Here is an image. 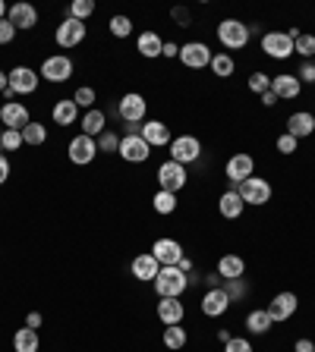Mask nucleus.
<instances>
[{"label": "nucleus", "mask_w": 315, "mask_h": 352, "mask_svg": "<svg viewBox=\"0 0 315 352\" xmlns=\"http://www.w3.org/2000/svg\"><path fill=\"white\" fill-rule=\"evenodd\" d=\"M190 286V274H183L180 267H161L154 277V293L161 299H180Z\"/></svg>", "instance_id": "f257e3e1"}, {"label": "nucleus", "mask_w": 315, "mask_h": 352, "mask_svg": "<svg viewBox=\"0 0 315 352\" xmlns=\"http://www.w3.org/2000/svg\"><path fill=\"white\" fill-rule=\"evenodd\" d=\"M250 35H252V29L240 19H224L218 25V41L224 44L227 51H240V47H246V44H250Z\"/></svg>", "instance_id": "f03ea898"}, {"label": "nucleus", "mask_w": 315, "mask_h": 352, "mask_svg": "<svg viewBox=\"0 0 315 352\" xmlns=\"http://www.w3.org/2000/svg\"><path fill=\"white\" fill-rule=\"evenodd\" d=\"M236 192H240L243 205H268L272 201V183L268 179H262V176H250V179H243L240 186H236Z\"/></svg>", "instance_id": "7ed1b4c3"}, {"label": "nucleus", "mask_w": 315, "mask_h": 352, "mask_svg": "<svg viewBox=\"0 0 315 352\" xmlns=\"http://www.w3.org/2000/svg\"><path fill=\"white\" fill-rule=\"evenodd\" d=\"M145 110H148L145 98L136 95V91H130V95H123L117 101V113H120V120L130 126V132H132V126H139L142 120H145Z\"/></svg>", "instance_id": "20e7f679"}, {"label": "nucleus", "mask_w": 315, "mask_h": 352, "mask_svg": "<svg viewBox=\"0 0 315 352\" xmlns=\"http://www.w3.org/2000/svg\"><path fill=\"white\" fill-rule=\"evenodd\" d=\"M262 51L272 60H287V57H294L296 54V47H294V38L287 35V32H265L262 35Z\"/></svg>", "instance_id": "39448f33"}, {"label": "nucleus", "mask_w": 315, "mask_h": 352, "mask_svg": "<svg viewBox=\"0 0 315 352\" xmlns=\"http://www.w3.org/2000/svg\"><path fill=\"white\" fill-rule=\"evenodd\" d=\"M186 179H190V173H186L183 164H176V161H164L161 167H158V186H161L164 192H180L186 186Z\"/></svg>", "instance_id": "423d86ee"}, {"label": "nucleus", "mask_w": 315, "mask_h": 352, "mask_svg": "<svg viewBox=\"0 0 315 352\" xmlns=\"http://www.w3.org/2000/svg\"><path fill=\"white\" fill-rule=\"evenodd\" d=\"M152 255L161 267H176V264L183 261V245L176 239H170V236H161V239H154Z\"/></svg>", "instance_id": "0eeeda50"}, {"label": "nucleus", "mask_w": 315, "mask_h": 352, "mask_svg": "<svg viewBox=\"0 0 315 352\" xmlns=\"http://www.w3.org/2000/svg\"><path fill=\"white\" fill-rule=\"evenodd\" d=\"M202 157V142L196 139V135H180V139L170 142V161L176 164H192Z\"/></svg>", "instance_id": "6e6552de"}, {"label": "nucleus", "mask_w": 315, "mask_h": 352, "mask_svg": "<svg viewBox=\"0 0 315 352\" xmlns=\"http://www.w3.org/2000/svg\"><path fill=\"white\" fill-rule=\"evenodd\" d=\"M120 157L130 164H145L148 161V154H152V148H148V142L142 139L139 132H130V135H123L120 139Z\"/></svg>", "instance_id": "1a4fd4ad"}, {"label": "nucleus", "mask_w": 315, "mask_h": 352, "mask_svg": "<svg viewBox=\"0 0 315 352\" xmlns=\"http://www.w3.org/2000/svg\"><path fill=\"white\" fill-rule=\"evenodd\" d=\"M41 79H48V82H66L70 76H73V60L70 57H63V54H54V57H48L41 63Z\"/></svg>", "instance_id": "9d476101"}, {"label": "nucleus", "mask_w": 315, "mask_h": 352, "mask_svg": "<svg viewBox=\"0 0 315 352\" xmlns=\"http://www.w3.org/2000/svg\"><path fill=\"white\" fill-rule=\"evenodd\" d=\"M38 82H41V76H38L35 69H29V66L10 69V88H13V95H35Z\"/></svg>", "instance_id": "9b49d317"}, {"label": "nucleus", "mask_w": 315, "mask_h": 352, "mask_svg": "<svg viewBox=\"0 0 315 352\" xmlns=\"http://www.w3.org/2000/svg\"><path fill=\"white\" fill-rule=\"evenodd\" d=\"M212 57L214 54L208 51V44L202 41H190L180 47V57L176 60H183V66H190V69H202V66H212Z\"/></svg>", "instance_id": "f8f14e48"}, {"label": "nucleus", "mask_w": 315, "mask_h": 352, "mask_svg": "<svg viewBox=\"0 0 315 352\" xmlns=\"http://www.w3.org/2000/svg\"><path fill=\"white\" fill-rule=\"evenodd\" d=\"M54 38H57L60 47H76V44L85 41V22L73 19V16H66V19L57 25V35H54Z\"/></svg>", "instance_id": "ddd939ff"}, {"label": "nucleus", "mask_w": 315, "mask_h": 352, "mask_svg": "<svg viewBox=\"0 0 315 352\" xmlns=\"http://www.w3.org/2000/svg\"><path fill=\"white\" fill-rule=\"evenodd\" d=\"M296 305H300V299H296L294 293H278L272 299V305L265 308V311L272 315L274 324H284V321H290V318L296 315Z\"/></svg>", "instance_id": "4468645a"}, {"label": "nucleus", "mask_w": 315, "mask_h": 352, "mask_svg": "<svg viewBox=\"0 0 315 352\" xmlns=\"http://www.w3.org/2000/svg\"><path fill=\"white\" fill-rule=\"evenodd\" d=\"M98 157V142L92 139V135H76L73 142H70V161L79 164V167H85V164H92Z\"/></svg>", "instance_id": "2eb2a0df"}, {"label": "nucleus", "mask_w": 315, "mask_h": 352, "mask_svg": "<svg viewBox=\"0 0 315 352\" xmlns=\"http://www.w3.org/2000/svg\"><path fill=\"white\" fill-rule=\"evenodd\" d=\"M29 123H32L29 110L22 107L19 101H7L3 107H0V126H3V129H19L22 132Z\"/></svg>", "instance_id": "dca6fc26"}, {"label": "nucleus", "mask_w": 315, "mask_h": 352, "mask_svg": "<svg viewBox=\"0 0 315 352\" xmlns=\"http://www.w3.org/2000/svg\"><path fill=\"white\" fill-rule=\"evenodd\" d=\"M139 135L148 142V148H161V145H170V126L161 123V120H148V123L139 126Z\"/></svg>", "instance_id": "f3484780"}, {"label": "nucleus", "mask_w": 315, "mask_h": 352, "mask_svg": "<svg viewBox=\"0 0 315 352\" xmlns=\"http://www.w3.org/2000/svg\"><path fill=\"white\" fill-rule=\"evenodd\" d=\"M252 170H256V161H252L250 154H234L227 161V167H224V173H227V179L234 186H240L243 179H250Z\"/></svg>", "instance_id": "a211bd4d"}, {"label": "nucleus", "mask_w": 315, "mask_h": 352, "mask_svg": "<svg viewBox=\"0 0 315 352\" xmlns=\"http://www.w3.org/2000/svg\"><path fill=\"white\" fill-rule=\"evenodd\" d=\"M230 308V296L224 293V286H218V289H208L205 296H202V315L208 318H221L224 311Z\"/></svg>", "instance_id": "6ab92c4d"}, {"label": "nucleus", "mask_w": 315, "mask_h": 352, "mask_svg": "<svg viewBox=\"0 0 315 352\" xmlns=\"http://www.w3.org/2000/svg\"><path fill=\"white\" fill-rule=\"evenodd\" d=\"M158 271H161V264L154 261L152 252H145V255H136V258H132V277L142 280V283H154Z\"/></svg>", "instance_id": "aec40b11"}, {"label": "nucleus", "mask_w": 315, "mask_h": 352, "mask_svg": "<svg viewBox=\"0 0 315 352\" xmlns=\"http://www.w3.org/2000/svg\"><path fill=\"white\" fill-rule=\"evenodd\" d=\"M272 91L278 95V101H294V98H300L303 82L296 79V76H274V79H272Z\"/></svg>", "instance_id": "412c9836"}, {"label": "nucleus", "mask_w": 315, "mask_h": 352, "mask_svg": "<svg viewBox=\"0 0 315 352\" xmlns=\"http://www.w3.org/2000/svg\"><path fill=\"white\" fill-rule=\"evenodd\" d=\"M287 132H290L294 139H306V135L315 132V117L309 110H296V113H290V120H287Z\"/></svg>", "instance_id": "4be33fe9"}, {"label": "nucleus", "mask_w": 315, "mask_h": 352, "mask_svg": "<svg viewBox=\"0 0 315 352\" xmlns=\"http://www.w3.org/2000/svg\"><path fill=\"white\" fill-rule=\"evenodd\" d=\"M183 315L186 308L180 299H161L158 302V321L164 324V327H174V324H183Z\"/></svg>", "instance_id": "5701e85b"}, {"label": "nucleus", "mask_w": 315, "mask_h": 352, "mask_svg": "<svg viewBox=\"0 0 315 352\" xmlns=\"http://www.w3.org/2000/svg\"><path fill=\"white\" fill-rule=\"evenodd\" d=\"M7 19L16 25V32H19V29H35V25H38V10L32 7V3H13Z\"/></svg>", "instance_id": "b1692460"}, {"label": "nucleus", "mask_w": 315, "mask_h": 352, "mask_svg": "<svg viewBox=\"0 0 315 352\" xmlns=\"http://www.w3.org/2000/svg\"><path fill=\"white\" fill-rule=\"evenodd\" d=\"M246 274V261L240 255H221L218 258V277L221 280H240Z\"/></svg>", "instance_id": "393cba45"}, {"label": "nucleus", "mask_w": 315, "mask_h": 352, "mask_svg": "<svg viewBox=\"0 0 315 352\" xmlns=\"http://www.w3.org/2000/svg\"><path fill=\"white\" fill-rule=\"evenodd\" d=\"M243 198H240V192L236 189H230V192H224V195L218 198V211H221V217H227V220H236L243 214Z\"/></svg>", "instance_id": "a878e982"}, {"label": "nucleus", "mask_w": 315, "mask_h": 352, "mask_svg": "<svg viewBox=\"0 0 315 352\" xmlns=\"http://www.w3.org/2000/svg\"><path fill=\"white\" fill-rule=\"evenodd\" d=\"M51 117H54V123H57V126H73L76 117H79V107H76L73 98H63V101L54 104Z\"/></svg>", "instance_id": "bb28decb"}, {"label": "nucleus", "mask_w": 315, "mask_h": 352, "mask_svg": "<svg viewBox=\"0 0 315 352\" xmlns=\"http://www.w3.org/2000/svg\"><path fill=\"white\" fill-rule=\"evenodd\" d=\"M161 47H164V41L158 38V32H142L139 41H136V51H139L142 57H148V60L161 57Z\"/></svg>", "instance_id": "cd10ccee"}, {"label": "nucleus", "mask_w": 315, "mask_h": 352, "mask_svg": "<svg viewBox=\"0 0 315 352\" xmlns=\"http://www.w3.org/2000/svg\"><path fill=\"white\" fill-rule=\"evenodd\" d=\"M38 346H41V340H38V330L19 327L13 333V349L16 352H38Z\"/></svg>", "instance_id": "c85d7f7f"}, {"label": "nucleus", "mask_w": 315, "mask_h": 352, "mask_svg": "<svg viewBox=\"0 0 315 352\" xmlns=\"http://www.w3.org/2000/svg\"><path fill=\"white\" fill-rule=\"evenodd\" d=\"M108 129V117H104L101 110H88L85 117H82V135H92V139H95V135H101V132Z\"/></svg>", "instance_id": "c756f323"}, {"label": "nucleus", "mask_w": 315, "mask_h": 352, "mask_svg": "<svg viewBox=\"0 0 315 352\" xmlns=\"http://www.w3.org/2000/svg\"><path fill=\"white\" fill-rule=\"evenodd\" d=\"M272 315H268V311H265V308H258V311H250V315H246V330H250V333H258V337H262V333H268V330H272Z\"/></svg>", "instance_id": "7c9ffc66"}, {"label": "nucleus", "mask_w": 315, "mask_h": 352, "mask_svg": "<svg viewBox=\"0 0 315 352\" xmlns=\"http://www.w3.org/2000/svg\"><path fill=\"white\" fill-rule=\"evenodd\" d=\"M234 69H236V63H234V57H230V54H214V57H212V73L218 76V79L234 76Z\"/></svg>", "instance_id": "2f4dec72"}, {"label": "nucleus", "mask_w": 315, "mask_h": 352, "mask_svg": "<svg viewBox=\"0 0 315 352\" xmlns=\"http://www.w3.org/2000/svg\"><path fill=\"white\" fill-rule=\"evenodd\" d=\"M152 205H154V211H158V214H174L176 211V195H174V192L158 189V192H154V198H152Z\"/></svg>", "instance_id": "473e14b6"}, {"label": "nucleus", "mask_w": 315, "mask_h": 352, "mask_svg": "<svg viewBox=\"0 0 315 352\" xmlns=\"http://www.w3.org/2000/svg\"><path fill=\"white\" fill-rule=\"evenodd\" d=\"M22 142H26V145H44V142H48V129L32 120V123L22 129Z\"/></svg>", "instance_id": "72a5a7b5"}, {"label": "nucleus", "mask_w": 315, "mask_h": 352, "mask_svg": "<svg viewBox=\"0 0 315 352\" xmlns=\"http://www.w3.org/2000/svg\"><path fill=\"white\" fill-rule=\"evenodd\" d=\"M186 330L180 327V324H174V327H164V346H167V349H183L186 346Z\"/></svg>", "instance_id": "f704fd0d"}, {"label": "nucleus", "mask_w": 315, "mask_h": 352, "mask_svg": "<svg viewBox=\"0 0 315 352\" xmlns=\"http://www.w3.org/2000/svg\"><path fill=\"white\" fill-rule=\"evenodd\" d=\"M108 29H110V35L114 38H130L132 35V19L130 16H110Z\"/></svg>", "instance_id": "c9c22d12"}, {"label": "nucleus", "mask_w": 315, "mask_h": 352, "mask_svg": "<svg viewBox=\"0 0 315 352\" xmlns=\"http://www.w3.org/2000/svg\"><path fill=\"white\" fill-rule=\"evenodd\" d=\"M294 47H296V54H303L306 60H312L315 57V35H306V32H300V35L294 38Z\"/></svg>", "instance_id": "e433bc0d"}, {"label": "nucleus", "mask_w": 315, "mask_h": 352, "mask_svg": "<svg viewBox=\"0 0 315 352\" xmlns=\"http://www.w3.org/2000/svg\"><path fill=\"white\" fill-rule=\"evenodd\" d=\"M22 145H26V142H22L19 129H3V135H0V148H3V151H19Z\"/></svg>", "instance_id": "4c0bfd02"}, {"label": "nucleus", "mask_w": 315, "mask_h": 352, "mask_svg": "<svg viewBox=\"0 0 315 352\" xmlns=\"http://www.w3.org/2000/svg\"><path fill=\"white\" fill-rule=\"evenodd\" d=\"M92 13H95V0H73V7H70V16L79 22H85Z\"/></svg>", "instance_id": "58836bf2"}, {"label": "nucleus", "mask_w": 315, "mask_h": 352, "mask_svg": "<svg viewBox=\"0 0 315 352\" xmlns=\"http://www.w3.org/2000/svg\"><path fill=\"white\" fill-rule=\"evenodd\" d=\"M98 151H120V135H114V132H110V129H104L101 132V135H98Z\"/></svg>", "instance_id": "ea45409f"}, {"label": "nucleus", "mask_w": 315, "mask_h": 352, "mask_svg": "<svg viewBox=\"0 0 315 352\" xmlns=\"http://www.w3.org/2000/svg\"><path fill=\"white\" fill-rule=\"evenodd\" d=\"M268 88H272V76H268V73H262V69H258V73L250 76V91H256V95H265Z\"/></svg>", "instance_id": "a19ab883"}, {"label": "nucleus", "mask_w": 315, "mask_h": 352, "mask_svg": "<svg viewBox=\"0 0 315 352\" xmlns=\"http://www.w3.org/2000/svg\"><path fill=\"white\" fill-rule=\"evenodd\" d=\"M73 101H76V107H88V110H92V104H95V88H88V85L76 88Z\"/></svg>", "instance_id": "79ce46f5"}, {"label": "nucleus", "mask_w": 315, "mask_h": 352, "mask_svg": "<svg viewBox=\"0 0 315 352\" xmlns=\"http://www.w3.org/2000/svg\"><path fill=\"white\" fill-rule=\"evenodd\" d=\"M224 293L230 296V302L243 299V296H246V283H243V277L240 280H224Z\"/></svg>", "instance_id": "37998d69"}, {"label": "nucleus", "mask_w": 315, "mask_h": 352, "mask_svg": "<svg viewBox=\"0 0 315 352\" xmlns=\"http://www.w3.org/2000/svg\"><path fill=\"white\" fill-rule=\"evenodd\" d=\"M224 352H256V349H252V343L246 337H230L224 343Z\"/></svg>", "instance_id": "c03bdc74"}, {"label": "nucleus", "mask_w": 315, "mask_h": 352, "mask_svg": "<svg viewBox=\"0 0 315 352\" xmlns=\"http://www.w3.org/2000/svg\"><path fill=\"white\" fill-rule=\"evenodd\" d=\"M16 38V25L10 19H0V44H13Z\"/></svg>", "instance_id": "a18cd8bd"}, {"label": "nucleus", "mask_w": 315, "mask_h": 352, "mask_svg": "<svg viewBox=\"0 0 315 352\" xmlns=\"http://www.w3.org/2000/svg\"><path fill=\"white\" fill-rule=\"evenodd\" d=\"M296 142H300V139H294L290 132H284V135L278 139V151H281V154H294V151H296Z\"/></svg>", "instance_id": "49530a36"}, {"label": "nucleus", "mask_w": 315, "mask_h": 352, "mask_svg": "<svg viewBox=\"0 0 315 352\" xmlns=\"http://www.w3.org/2000/svg\"><path fill=\"white\" fill-rule=\"evenodd\" d=\"M296 79H300V82H315V63H309V60H306V63L300 66Z\"/></svg>", "instance_id": "de8ad7c7"}, {"label": "nucleus", "mask_w": 315, "mask_h": 352, "mask_svg": "<svg viewBox=\"0 0 315 352\" xmlns=\"http://www.w3.org/2000/svg\"><path fill=\"white\" fill-rule=\"evenodd\" d=\"M161 57H167V60L180 57V44H174V41H164V47H161Z\"/></svg>", "instance_id": "09e8293b"}, {"label": "nucleus", "mask_w": 315, "mask_h": 352, "mask_svg": "<svg viewBox=\"0 0 315 352\" xmlns=\"http://www.w3.org/2000/svg\"><path fill=\"white\" fill-rule=\"evenodd\" d=\"M10 179V161H7V154H0V186Z\"/></svg>", "instance_id": "8fccbe9b"}, {"label": "nucleus", "mask_w": 315, "mask_h": 352, "mask_svg": "<svg viewBox=\"0 0 315 352\" xmlns=\"http://www.w3.org/2000/svg\"><path fill=\"white\" fill-rule=\"evenodd\" d=\"M294 352H315V343H312V340H296Z\"/></svg>", "instance_id": "3c124183"}, {"label": "nucleus", "mask_w": 315, "mask_h": 352, "mask_svg": "<svg viewBox=\"0 0 315 352\" xmlns=\"http://www.w3.org/2000/svg\"><path fill=\"white\" fill-rule=\"evenodd\" d=\"M26 327L38 330V327H41V315H38V311H29V318H26Z\"/></svg>", "instance_id": "603ef678"}, {"label": "nucleus", "mask_w": 315, "mask_h": 352, "mask_svg": "<svg viewBox=\"0 0 315 352\" xmlns=\"http://www.w3.org/2000/svg\"><path fill=\"white\" fill-rule=\"evenodd\" d=\"M262 104H265V107H274V104H278V95H274L272 88H268V91L262 95Z\"/></svg>", "instance_id": "864d4df0"}, {"label": "nucleus", "mask_w": 315, "mask_h": 352, "mask_svg": "<svg viewBox=\"0 0 315 352\" xmlns=\"http://www.w3.org/2000/svg\"><path fill=\"white\" fill-rule=\"evenodd\" d=\"M174 19H176V22H183V25H186V22H190V13H186V10H174Z\"/></svg>", "instance_id": "5fc2aeb1"}, {"label": "nucleus", "mask_w": 315, "mask_h": 352, "mask_svg": "<svg viewBox=\"0 0 315 352\" xmlns=\"http://www.w3.org/2000/svg\"><path fill=\"white\" fill-rule=\"evenodd\" d=\"M10 88V73H3V69H0V91H7Z\"/></svg>", "instance_id": "6e6d98bb"}, {"label": "nucleus", "mask_w": 315, "mask_h": 352, "mask_svg": "<svg viewBox=\"0 0 315 352\" xmlns=\"http://www.w3.org/2000/svg\"><path fill=\"white\" fill-rule=\"evenodd\" d=\"M3 16H7V3H3V0H0V19H3Z\"/></svg>", "instance_id": "4d7b16f0"}, {"label": "nucleus", "mask_w": 315, "mask_h": 352, "mask_svg": "<svg viewBox=\"0 0 315 352\" xmlns=\"http://www.w3.org/2000/svg\"><path fill=\"white\" fill-rule=\"evenodd\" d=\"M0 135H3V129H0Z\"/></svg>", "instance_id": "13d9d810"}]
</instances>
